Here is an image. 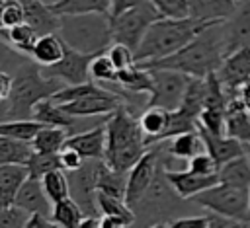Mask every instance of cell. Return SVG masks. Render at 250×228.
<instances>
[{"mask_svg":"<svg viewBox=\"0 0 250 228\" xmlns=\"http://www.w3.org/2000/svg\"><path fill=\"white\" fill-rule=\"evenodd\" d=\"M146 70L150 72V80H152L146 105H158L168 111L178 109L191 76L172 68H146Z\"/></svg>","mask_w":250,"mask_h":228,"instance_id":"obj_8","label":"cell"},{"mask_svg":"<svg viewBox=\"0 0 250 228\" xmlns=\"http://www.w3.org/2000/svg\"><path fill=\"white\" fill-rule=\"evenodd\" d=\"M217 21H221V19H217ZM213 21L197 19L193 16L154 19L148 25L143 41L139 43V47L135 51V62H150V60H156V58L176 53L178 49L188 45L197 33H201Z\"/></svg>","mask_w":250,"mask_h":228,"instance_id":"obj_3","label":"cell"},{"mask_svg":"<svg viewBox=\"0 0 250 228\" xmlns=\"http://www.w3.org/2000/svg\"><path fill=\"white\" fill-rule=\"evenodd\" d=\"M20 2H29V0H20Z\"/></svg>","mask_w":250,"mask_h":228,"instance_id":"obj_56","label":"cell"},{"mask_svg":"<svg viewBox=\"0 0 250 228\" xmlns=\"http://www.w3.org/2000/svg\"><path fill=\"white\" fill-rule=\"evenodd\" d=\"M244 103H246V107H248V111H250V99H244Z\"/></svg>","mask_w":250,"mask_h":228,"instance_id":"obj_54","label":"cell"},{"mask_svg":"<svg viewBox=\"0 0 250 228\" xmlns=\"http://www.w3.org/2000/svg\"><path fill=\"white\" fill-rule=\"evenodd\" d=\"M66 146L76 148L84 160H104L105 156V121L92 129H82L68 134Z\"/></svg>","mask_w":250,"mask_h":228,"instance_id":"obj_14","label":"cell"},{"mask_svg":"<svg viewBox=\"0 0 250 228\" xmlns=\"http://www.w3.org/2000/svg\"><path fill=\"white\" fill-rule=\"evenodd\" d=\"M105 53H107V57L111 58V62H113V66L117 70H125V68H129V66L135 64V51L129 45H125V43L113 41L105 49Z\"/></svg>","mask_w":250,"mask_h":228,"instance_id":"obj_40","label":"cell"},{"mask_svg":"<svg viewBox=\"0 0 250 228\" xmlns=\"http://www.w3.org/2000/svg\"><path fill=\"white\" fill-rule=\"evenodd\" d=\"M64 51H66V45L59 33H45L35 39L29 51V58L39 66H51L62 58Z\"/></svg>","mask_w":250,"mask_h":228,"instance_id":"obj_22","label":"cell"},{"mask_svg":"<svg viewBox=\"0 0 250 228\" xmlns=\"http://www.w3.org/2000/svg\"><path fill=\"white\" fill-rule=\"evenodd\" d=\"M146 152L145 134L133 109L121 103L105 115V164L115 171L127 173Z\"/></svg>","mask_w":250,"mask_h":228,"instance_id":"obj_2","label":"cell"},{"mask_svg":"<svg viewBox=\"0 0 250 228\" xmlns=\"http://www.w3.org/2000/svg\"><path fill=\"white\" fill-rule=\"evenodd\" d=\"M25 21V10H23V2L20 0H6L2 10H0V29H8L14 27L18 23Z\"/></svg>","mask_w":250,"mask_h":228,"instance_id":"obj_39","label":"cell"},{"mask_svg":"<svg viewBox=\"0 0 250 228\" xmlns=\"http://www.w3.org/2000/svg\"><path fill=\"white\" fill-rule=\"evenodd\" d=\"M41 183H43L45 195L49 197L51 203H57V201H62V199L70 197V181H68L62 168L47 171L41 177Z\"/></svg>","mask_w":250,"mask_h":228,"instance_id":"obj_34","label":"cell"},{"mask_svg":"<svg viewBox=\"0 0 250 228\" xmlns=\"http://www.w3.org/2000/svg\"><path fill=\"white\" fill-rule=\"evenodd\" d=\"M29 218V212L18 205H8V207H0V228L10 226V228H18V226H25Z\"/></svg>","mask_w":250,"mask_h":228,"instance_id":"obj_43","label":"cell"},{"mask_svg":"<svg viewBox=\"0 0 250 228\" xmlns=\"http://www.w3.org/2000/svg\"><path fill=\"white\" fill-rule=\"evenodd\" d=\"M170 111L158 105H146V109L139 115V125L145 134V144L154 146L164 140V133L168 129Z\"/></svg>","mask_w":250,"mask_h":228,"instance_id":"obj_19","label":"cell"},{"mask_svg":"<svg viewBox=\"0 0 250 228\" xmlns=\"http://www.w3.org/2000/svg\"><path fill=\"white\" fill-rule=\"evenodd\" d=\"M123 226H129V222L119 216H107V214L100 216V228H123Z\"/></svg>","mask_w":250,"mask_h":228,"instance_id":"obj_48","label":"cell"},{"mask_svg":"<svg viewBox=\"0 0 250 228\" xmlns=\"http://www.w3.org/2000/svg\"><path fill=\"white\" fill-rule=\"evenodd\" d=\"M189 16L205 21L227 19L238 6V0H188Z\"/></svg>","mask_w":250,"mask_h":228,"instance_id":"obj_25","label":"cell"},{"mask_svg":"<svg viewBox=\"0 0 250 228\" xmlns=\"http://www.w3.org/2000/svg\"><path fill=\"white\" fill-rule=\"evenodd\" d=\"M188 170L189 171H195V173H203V175H209V173H217V162L213 160V156L203 150V152H197L195 156H191L188 162Z\"/></svg>","mask_w":250,"mask_h":228,"instance_id":"obj_44","label":"cell"},{"mask_svg":"<svg viewBox=\"0 0 250 228\" xmlns=\"http://www.w3.org/2000/svg\"><path fill=\"white\" fill-rule=\"evenodd\" d=\"M123 90L133 92V94H150L152 88V80H150V72L146 68H141L137 64L125 68V70H117V80H115Z\"/></svg>","mask_w":250,"mask_h":228,"instance_id":"obj_29","label":"cell"},{"mask_svg":"<svg viewBox=\"0 0 250 228\" xmlns=\"http://www.w3.org/2000/svg\"><path fill=\"white\" fill-rule=\"evenodd\" d=\"M41 127H43V123H39L35 119H2L0 121V134L31 142V138L37 134V131Z\"/></svg>","mask_w":250,"mask_h":228,"instance_id":"obj_35","label":"cell"},{"mask_svg":"<svg viewBox=\"0 0 250 228\" xmlns=\"http://www.w3.org/2000/svg\"><path fill=\"white\" fill-rule=\"evenodd\" d=\"M12 82H14V74L0 70V101H6L10 92H12Z\"/></svg>","mask_w":250,"mask_h":228,"instance_id":"obj_47","label":"cell"},{"mask_svg":"<svg viewBox=\"0 0 250 228\" xmlns=\"http://www.w3.org/2000/svg\"><path fill=\"white\" fill-rule=\"evenodd\" d=\"M143 2H146V0H113L109 14L113 16V14L121 12V10H127V8H131V6H137V4H143Z\"/></svg>","mask_w":250,"mask_h":228,"instance_id":"obj_49","label":"cell"},{"mask_svg":"<svg viewBox=\"0 0 250 228\" xmlns=\"http://www.w3.org/2000/svg\"><path fill=\"white\" fill-rule=\"evenodd\" d=\"M250 47V0H238L236 10L225 19V55Z\"/></svg>","mask_w":250,"mask_h":228,"instance_id":"obj_13","label":"cell"},{"mask_svg":"<svg viewBox=\"0 0 250 228\" xmlns=\"http://www.w3.org/2000/svg\"><path fill=\"white\" fill-rule=\"evenodd\" d=\"M31 152V142L0 134V164H27Z\"/></svg>","mask_w":250,"mask_h":228,"instance_id":"obj_31","label":"cell"},{"mask_svg":"<svg viewBox=\"0 0 250 228\" xmlns=\"http://www.w3.org/2000/svg\"><path fill=\"white\" fill-rule=\"evenodd\" d=\"M27 175L25 164H0V207L14 205L16 193Z\"/></svg>","mask_w":250,"mask_h":228,"instance_id":"obj_23","label":"cell"},{"mask_svg":"<svg viewBox=\"0 0 250 228\" xmlns=\"http://www.w3.org/2000/svg\"><path fill=\"white\" fill-rule=\"evenodd\" d=\"M45 228V226H55L53 218L49 214H43V212H31L27 222H25V228Z\"/></svg>","mask_w":250,"mask_h":228,"instance_id":"obj_46","label":"cell"},{"mask_svg":"<svg viewBox=\"0 0 250 228\" xmlns=\"http://www.w3.org/2000/svg\"><path fill=\"white\" fill-rule=\"evenodd\" d=\"M94 207L100 210V214L119 216V218L127 220L129 226L135 222L133 207H129L123 197H115V195H109L104 191H94Z\"/></svg>","mask_w":250,"mask_h":228,"instance_id":"obj_28","label":"cell"},{"mask_svg":"<svg viewBox=\"0 0 250 228\" xmlns=\"http://www.w3.org/2000/svg\"><path fill=\"white\" fill-rule=\"evenodd\" d=\"M27 58H29V57L18 53L16 49H12V47L0 37V70H6V72L14 70V72H16Z\"/></svg>","mask_w":250,"mask_h":228,"instance_id":"obj_42","label":"cell"},{"mask_svg":"<svg viewBox=\"0 0 250 228\" xmlns=\"http://www.w3.org/2000/svg\"><path fill=\"white\" fill-rule=\"evenodd\" d=\"M27 171L33 177H43L47 171L62 168L61 160H59V152H31L29 160H27Z\"/></svg>","mask_w":250,"mask_h":228,"instance_id":"obj_37","label":"cell"},{"mask_svg":"<svg viewBox=\"0 0 250 228\" xmlns=\"http://www.w3.org/2000/svg\"><path fill=\"white\" fill-rule=\"evenodd\" d=\"M4 2H6V0H0V10H2V6H4Z\"/></svg>","mask_w":250,"mask_h":228,"instance_id":"obj_55","label":"cell"},{"mask_svg":"<svg viewBox=\"0 0 250 228\" xmlns=\"http://www.w3.org/2000/svg\"><path fill=\"white\" fill-rule=\"evenodd\" d=\"M158 18H162V16L156 12V8L152 6L150 0L131 6L127 10H121L111 16V39L117 43H125L133 51H137L148 25Z\"/></svg>","mask_w":250,"mask_h":228,"instance_id":"obj_7","label":"cell"},{"mask_svg":"<svg viewBox=\"0 0 250 228\" xmlns=\"http://www.w3.org/2000/svg\"><path fill=\"white\" fill-rule=\"evenodd\" d=\"M158 171V150H146L139 162L127 171L125 181V203L129 207H137L146 191L150 189Z\"/></svg>","mask_w":250,"mask_h":228,"instance_id":"obj_9","label":"cell"},{"mask_svg":"<svg viewBox=\"0 0 250 228\" xmlns=\"http://www.w3.org/2000/svg\"><path fill=\"white\" fill-rule=\"evenodd\" d=\"M31 119L43 123V125H53V127H64L72 133H76V125H78V119L80 117H74L70 115L68 111L62 109L61 103L53 101L51 97H45L41 101H37L33 105V111H31Z\"/></svg>","mask_w":250,"mask_h":228,"instance_id":"obj_18","label":"cell"},{"mask_svg":"<svg viewBox=\"0 0 250 228\" xmlns=\"http://www.w3.org/2000/svg\"><path fill=\"white\" fill-rule=\"evenodd\" d=\"M203 101H205V78L191 76L189 82H188V88L184 92L180 109L186 111L188 115L199 119V113L203 109Z\"/></svg>","mask_w":250,"mask_h":228,"instance_id":"obj_33","label":"cell"},{"mask_svg":"<svg viewBox=\"0 0 250 228\" xmlns=\"http://www.w3.org/2000/svg\"><path fill=\"white\" fill-rule=\"evenodd\" d=\"M164 175L166 179L170 181L172 189L176 191V195L180 199H191L193 195L213 187L219 183V175L217 173H209V175H203V173H195V171H189L188 168L186 170H166L164 168Z\"/></svg>","mask_w":250,"mask_h":228,"instance_id":"obj_12","label":"cell"},{"mask_svg":"<svg viewBox=\"0 0 250 228\" xmlns=\"http://www.w3.org/2000/svg\"><path fill=\"white\" fill-rule=\"evenodd\" d=\"M229 136L238 138L250 148V111L240 95L229 99L227 107V131Z\"/></svg>","mask_w":250,"mask_h":228,"instance_id":"obj_21","label":"cell"},{"mask_svg":"<svg viewBox=\"0 0 250 228\" xmlns=\"http://www.w3.org/2000/svg\"><path fill=\"white\" fill-rule=\"evenodd\" d=\"M113 0H61L51 8L59 14H86V12H109Z\"/></svg>","mask_w":250,"mask_h":228,"instance_id":"obj_36","label":"cell"},{"mask_svg":"<svg viewBox=\"0 0 250 228\" xmlns=\"http://www.w3.org/2000/svg\"><path fill=\"white\" fill-rule=\"evenodd\" d=\"M90 80L102 84V82H115L117 80V68L113 66L107 53H98L90 60Z\"/></svg>","mask_w":250,"mask_h":228,"instance_id":"obj_38","label":"cell"},{"mask_svg":"<svg viewBox=\"0 0 250 228\" xmlns=\"http://www.w3.org/2000/svg\"><path fill=\"white\" fill-rule=\"evenodd\" d=\"M162 18H186L189 16L188 0H150Z\"/></svg>","mask_w":250,"mask_h":228,"instance_id":"obj_41","label":"cell"},{"mask_svg":"<svg viewBox=\"0 0 250 228\" xmlns=\"http://www.w3.org/2000/svg\"><path fill=\"white\" fill-rule=\"evenodd\" d=\"M217 175L221 183L236 185V187H250V158L246 154L236 156L217 168Z\"/></svg>","mask_w":250,"mask_h":228,"instance_id":"obj_26","label":"cell"},{"mask_svg":"<svg viewBox=\"0 0 250 228\" xmlns=\"http://www.w3.org/2000/svg\"><path fill=\"white\" fill-rule=\"evenodd\" d=\"M123 103V99L117 94L111 95H88V97H80L74 101H66L61 103L64 111H68L74 117H98V115H109L111 111H115L119 105Z\"/></svg>","mask_w":250,"mask_h":228,"instance_id":"obj_15","label":"cell"},{"mask_svg":"<svg viewBox=\"0 0 250 228\" xmlns=\"http://www.w3.org/2000/svg\"><path fill=\"white\" fill-rule=\"evenodd\" d=\"M41 2H45V4H49V6H53V4H57V2H61V0H41Z\"/></svg>","mask_w":250,"mask_h":228,"instance_id":"obj_53","label":"cell"},{"mask_svg":"<svg viewBox=\"0 0 250 228\" xmlns=\"http://www.w3.org/2000/svg\"><path fill=\"white\" fill-rule=\"evenodd\" d=\"M94 55L80 53L66 47L62 58L51 66H41V74L47 78H57L62 84H80L90 80V60Z\"/></svg>","mask_w":250,"mask_h":228,"instance_id":"obj_11","label":"cell"},{"mask_svg":"<svg viewBox=\"0 0 250 228\" xmlns=\"http://www.w3.org/2000/svg\"><path fill=\"white\" fill-rule=\"evenodd\" d=\"M199 134H201V138L205 142V150L213 156L217 166H221V164H225V162H229V160H232L236 156L246 154L248 146L244 142H240L238 138H234V136L213 134V133H209V131H205L201 127H199Z\"/></svg>","mask_w":250,"mask_h":228,"instance_id":"obj_17","label":"cell"},{"mask_svg":"<svg viewBox=\"0 0 250 228\" xmlns=\"http://www.w3.org/2000/svg\"><path fill=\"white\" fill-rule=\"evenodd\" d=\"M238 95L242 97V99H250V78H248V82L240 88V92H238Z\"/></svg>","mask_w":250,"mask_h":228,"instance_id":"obj_50","label":"cell"},{"mask_svg":"<svg viewBox=\"0 0 250 228\" xmlns=\"http://www.w3.org/2000/svg\"><path fill=\"white\" fill-rule=\"evenodd\" d=\"M8 115V101H0V121L6 119Z\"/></svg>","mask_w":250,"mask_h":228,"instance_id":"obj_51","label":"cell"},{"mask_svg":"<svg viewBox=\"0 0 250 228\" xmlns=\"http://www.w3.org/2000/svg\"><path fill=\"white\" fill-rule=\"evenodd\" d=\"M59 160H61V166H62V170L64 171H76V170H80L82 166H84V156L76 150V148H72V146H62L61 150H59Z\"/></svg>","mask_w":250,"mask_h":228,"instance_id":"obj_45","label":"cell"},{"mask_svg":"<svg viewBox=\"0 0 250 228\" xmlns=\"http://www.w3.org/2000/svg\"><path fill=\"white\" fill-rule=\"evenodd\" d=\"M248 222H250V187H248Z\"/></svg>","mask_w":250,"mask_h":228,"instance_id":"obj_52","label":"cell"},{"mask_svg":"<svg viewBox=\"0 0 250 228\" xmlns=\"http://www.w3.org/2000/svg\"><path fill=\"white\" fill-rule=\"evenodd\" d=\"M64 84L57 78H47L41 74V66L31 58L25 60L14 74L12 92L8 95V115L6 119H31L33 105L45 97H51Z\"/></svg>","mask_w":250,"mask_h":228,"instance_id":"obj_5","label":"cell"},{"mask_svg":"<svg viewBox=\"0 0 250 228\" xmlns=\"http://www.w3.org/2000/svg\"><path fill=\"white\" fill-rule=\"evenodd\" d=\"M14 205L25 209L29 214L31 212H43V214L51 216V210H53V203L45 195L41 177H33V175H27L25 181L21 183V187L18 189Z\"/></svg>","mask_w":250,"mask_h":228,"instance_id":"obj_16","label":"cell"},{"mask_svg":"<svg viewBox=\"0 0 250 228\" xmlns=\"http://www.w3.org/2000/svg\"><path fill=\"white\" fill-rule=\"evenodd\" d=\"M23 10H25V21L37 31V35L59 31L61 16L49 4L41 0H29V2H23Z\"/></svg>","mask_w":250,"mask_h":228,"instance_id":"obj_20","label":"cell"},{"mask_svg":"<svg viewBox=\"0 0 250 228\" xmlns=\"http://www.w3.org/2000/svg\"><path fill=\"white\" fill-rule=\"evenodd\" d=\"M0 37H2L12 49H16L18 53L29 57V51H31V47H33V43H35V39H37L39 35H37V31H35L27 21H23V23H18V25H14V27L0 29Z\"/></svg>","mask_w":250,"mask_h":228,"instance_id":"obj_30","label":"cell"},{"mask_svg":"<svg viewBox=\"0 0 250 228\" xmlns=\"http://www.w3.org/2000/svg\"><path fill=\"white\" fill-rule=\"evenodd\" d=\"M191 201L211 212L223 214L240 224H248V189L244 187L219 181L217 185L193 195Z\"/></svg>","mask_w":250,"mask_h":228,"instance_id":"obj_6","label":"cell"},{"mask_svg":"<svg viewBox=\"0 0 250 228\" xmlns=\"http://www.w3.org/2000/svg\"><path fill=\"white\" fill-rule=\"evenodd\" d=\"M215 74L230 97L238 95L240 88L250 78V47H240L227 53Z\"/></svg>","mask_w":250,"mask_h":228,"instance_id":"obj_10","label":"cell"},{"mask_svg":"<svg viewBox=\"0 0 250 228\" xmlns=\"http://www.w3.org/2000/svg\"><path fill=\"white\" fill-rule=\"evenodd\" d=\"M223 58H225V19L207 25L201 33H197L188 45H184L176 53L150 62H135V64L143 68H172L188 76L205 78L219 68Z\"/></svg>","mask_w":250,"mask_h":228,"instance_id":"obj_1","label":"cell"},{"mask_svg":"<svg viewBox=\"0 0 250 228\" xmlns=\"http://www.w3.org/2000/svg\"><path fill=\"white\" fill-rule=\"evenodd\" d=\"M57 33L66 47L86 55L105 53V49L113 43L109 12L64 14L61 16V25Z\"/></svg>","mask_w":250,"mask_h":228,"instance_id":"obj_4","label":"cell"},{"mask_svg":"<svg viewBox=\"0 0 250 228\" xmlns=\"http://www.w3.org/2000/svg\"><path fill=\"white\" fill-rule=\"evenodd\" d=\"M70 131L64 127H53V125H43L37 134L31 138V148L35 152H59L66 138H68Z\"/></svg>","mask_w":250,"mask_h":228,"instance_id":"obj_27","label":"cell"},{"mask_svg":"<svg viewBox=\"0 0 250 228\" xmlns=\"http://www.w3.org/2000/svg\"><path fill=\"white\" fill-rule=\"evenodd\" d=\"M166 154L174 160H189L191 156H195L197 152L205 150V142L199 134V127L195 131H186V133H178L174 136L168 138L166 144Z\"/></svg>","mask_w":250,"mask_h":228,"instance_id":"obj_24","label":"cell"},{"mask_svg":"<svg viewBox=\"0 0 250 228\" xmlns=\"http://www.w3.org/2000/svg\"><path fill=\"white\" fill-rule=\"evenodd\" d=\"M51 218L55 222V226H80L82 218H84V209L70 197L53 203V210H51Z\"/></svg>","mask_w":250,"mask_h":228,"instance_id":"obj_32","label":"cell"}]
</instances>
